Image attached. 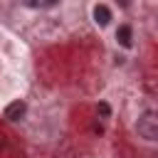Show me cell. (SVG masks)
<instances>
[{
    "label": "cell",
    "instance_id": "1",
    "mask_svg": "<svg viewBox=\"0 0 158 158\" xmlns=\"http://www.w3.org/2000/svg\"><path fill=\"white\" fill-rule=\"evenodd\" d=\"M138 136H143L146 141H158V111H143L138 116Z\"/></svg>",
    "mask_w": 158,
    "mask_h": 158
},
{
    "label": "cell",
    "instance_id": "2",
    "mask_svg": "<svg viewBox=\"0 0 158 158\" xmlns=\"http://www.w3.org/2000/svg\"><path fill=\"white\" fill-rule=\"evenodd\" d=\"M25 114H27V104L22 99H17V101H12V104L5 106V118L7 121H22Z\"/></svg>",
    "mask_w": 158,
    "mask_h": 158
},
{
    "label": "cell",
    "instance_id": "3",
    "mask_svg": "<svg viewBox=\"0 0 158 158\" xmlns=\"http://www.w3.org/2000/svg\"><path fill=\"white\" fill-rule=\"evenodd\" d=\"M94 22L101 25V27H106V25L111 22V10H109L106 5H96V7H94Z\"/></svg>",
    "mask_w": 158,
    "mask_h": 158
},
{
    "label": "cell",
    "instance_id": "4",
    "mask_svg": "<svg viewBox=\"0 0 158 158\" xmlns=\"http://www.w3.org/2000/svg\"><path fill=\"white\" fill-rule=\"evenodd\" d=\"M116 40H118V44L121 47H131V40H133V32H131V27L128 25H121L118 30H116Z\"/></svg>",
    "mask_w": 158,
    "mask_h": 158
},
{
    "label": "cell",
    "instance_id": "5",
    "mask_svg": "<svg viewBox=\"0 0 158 158\" xmlns=\"http://www.w3.org/2000/svg\"><path fill=\"white\" fill-rule=\"evenodd\" d=\"M27 7H35V10H49L54 5H59V0H22Z\"/></svg>",
    "mask_w": 158,
    "mask_h": 158
},
{
    "label": "cell",
    "instance_id": "6",
    "mask_svg": "<svg viewBox=\"0 0 158 158\" xmlns=\"http://www.w3.org/2000/svg\"><path fill=\"white\" fill-rule=\"evenodd\" d=\"M99 114H101V116H109V104L101 101V104H99Z\"/></svg>",
    "mask_w": 158,
    "mask_h": 158
},
{
    "label": "cell",
    "instance_id": "7",
    "mask_svg": "<svg viewBox=\"0 0 158 158\" xmlns=\"http://www.w3.org/2000/svg\"><path fill=\"white\" fill-rule=\"evenodd\" d=\"M116 2H118L121 7H128V5H131V0H116Z\"/></svg>",
    "mask_w": 158,
    "mask_h": 158
}]
</instances>
